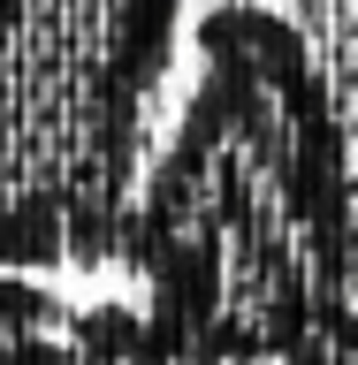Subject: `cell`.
Listing matches in <instances>:
<instances>
[{
    "label": "cell",
    "instance_id": "obj_1",
    "mask_svg": "<svg viewBox=\"0 0 358 365\" xmlns=\"http://www.w3.org/2000/svg\"><path fill=\"white\" fill-rule=\"evenodd\" d=\"M114 259L137 312L214 365H274L358 304V182L328 68L274 8L199 23V84L137 175Z\"/></svg>",
    "mask_w": 358,
    "mask_h": 365
},
{
    "label": "cell",
    "instance_id": "obj_2",
    "mask_svg": "<svg viewBox=\"0 0 358 365\" xmlns=\"http://www.w3.org/2000/svg\"><path fill=\"white\" fill-rule=\"evenodd\" d=\"M183 0H0V274L107 267Z\"/></svg>",
    "mask_w": 358,
    "mask_h": 365
},
{
    "label": "cell",
    "instance_id": "obj_3",
    "mask_svg": "<svg viewBox=\"0 0 358 365\" xmlns=\"http://www.w3.org/2000/svg\"><path fill=\"white\" fill-rule=\"evenodd\" d=\"M0 365H214L114 297H61L31 274H0Z\"/></svg>",
    "mask_w": 358,
    "mask_h": 365
},
{
    "label": "cell",
    "instance_id": "obj_4",
    "mask_svg": "<svg viewBox=\"0 0 358 365\" xmlns=\"http://www.w3.org/2000/svg\"><path fill=\"white\" fill-rule=\"evenodd\" d=\"M274 365H358V304H351V312H336L320 335H305L290 358H274Z\"/></svg>",
    "mask_w": 358,
    "mask_h": 365
},
{
    "label": "cell",
    "instance_id": "obj_5",
    "mask_svg": "<svg viewBox=\"0 0 358 365\" xmlns=\"http://www.w3.org/2000/svg\"><path fill=\"white\" fill-rule=\"evenodd\" d=\"M244 8H267V0H244Z\"/></svg>",
    "mask_w": 358,
    "mask_h": 365
}]
</instances>
